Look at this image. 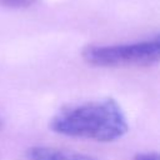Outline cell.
Listing matches in <instances>:
<instances>
[{"mask_svg":"<svg viewBox=\"0 0 160 160\" xmlns=\"http://www.w3.org/2000/svg\"><path fill=\"white\" fill-rule=\"evenodd\" d=\"M49 126L64 136L99 142L115 141L129 129L121 106L111 98L62 108L51 118Z\"/></svg>","mask_w":160,"mask_h":160,"instance_id":"obj_1","label":"cell"},{"mask_svg":"<svg viewBox=\"0 0 160 160\" xmlns=\"http://www.w3.org/2000/svg\"><path fill=\"white\" fill-rule=\"evenodd\" d=\"M81 56L95 68H146L159 62L160 36L114 45H88Z\"/></svg>","mask_w":160,"mask_h":160,"instance_id":"obj_2","label":"cell"},{"mask_svg":"<svg viewBox=\"0 0 160 160\" xmlns=\"http://www.w3.org/2000/svg\"><path fill=\"white\" fill-rule=\"evenodd\" d=\"M28 160H100L98 158L50 146H31L26 150Z\"/></svg>","mask_w":160,"mask_h":160,"instance_id":"obj_3","label":"cell"},{"mask_svg":"<svg viewBox=\"0 0 160 160\" xmlns=\"http://www.w3.org/2000/svg\"><path fill=\"white\" fill-rule=\"evenodd\" d=\"M38 0H0V5L8 9H25L34 5Z\"/></svg>","mask_w":160,"mask_h":160,"instance_id":"obj_4","label":"cell"},{"mask_svg":"<svg viewBox=\"0 0 160 160\" xmlns=\"http://www.w3.org/2000/svg\"><path fill=\"white\" fill-rule=\"evenodd\" d=\"M132 160H160V156L158 152L148 151V152H138L134 155Z\"/></svg>","mask_w":160,"mask_h":160,"instance_id":"obj_5","label":"cell"},{"mask_svg":"<svg viewBox=\"0 0 160 160\" xmlns=\"http://www.w3.org/2000/svg\"><path fill=\"white\" fill-rule=\"evenodd\" d=\"M1 126H2V122H1V120H0V129H1Z\"/></svg>","mask_w":160,"mask_h":160,"instance_id":"obj_6","label":"cell"}]
</instances>
